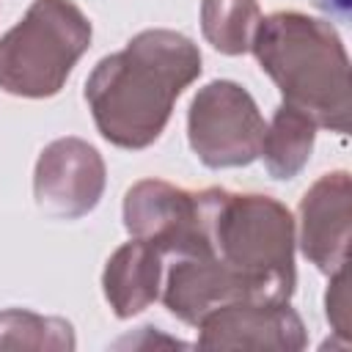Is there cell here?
I'll list each match as a JSON object with an SVG mask.
<instances>
[{
  "label": "cell",
  "instance_id": "1",
  "mask_svg": "<svg viewBox=\"0 0 352 352\" xmlns=\"http://www.w3.org/2000/svg\"><path fill=\"white\" fill-rule=\"evenodd\" d=\"M198 74V44L176 30L151 28L94 66L85 80V102L107 143L138 151L162 135L179 94Z\"/></svg>",
  "mask_w": 352,
  "mask_h": 352
},
{
  "label": "cell",
  "instance_id": "2",
  "mask_svg": "<svg viewBox=\"0 0 352 352\" xmlns=\"http://www.w3.org/2000/svg\"><path fill=\"white\" fill-rule=\"evenodd\" d=\"M250 52L283 94V104L302 110L316 126L349 132V58L330 22L275 11L261 16Z\"/></svg>",
  "mask_w": 352,
  "mask_h": 352
},
{
  "label": "cell",
  "instance_id": "3",
  "mask_svg": "<svg viewBox=\"0 0 352 352\" xmlns=\"http://www.w3.org/2000/svg\"><path fill=\"white\" fill-rule=\"evenodd\" d=\"M206 253L239 278L256 302H289L294 294V217L272 195L198 192Z\"/></svg>",
  "mask_w": 352,
  "mask_h": 352
},
{
  "label": "cell",
  "instance_id": "4",
  "mask_svg": "<svg viewBox=\"0 0 352 352\" xmlns=\"http://www.w3.org/2000/svg\"><path fill=\"white\" fill-rule=\"evenodd\" d=\"M91 22L72 0H33L0 38V88L11 96H55L91 47Z\"/></svg>",
  "mask_w": 352,
  "mask_h": 352
},
{
  "label": "cell",
  "instance_id": "5",
  "mask_svg": "<svg viewBox=\"0 0 352 352\" xmlns=\"http://www.w3.org/2000/svg\"><path fill=\"white\" fill-rule=\"evenodd\" d=\"M264 118L256 99L234 80H212L190 102L187 140L206 168L250 165L264 140Z\"/></svg>",
  "mask_w": 352,
  "mask_h": 352
},
{
  "label": "cell",
  "instance_id": "6",
  "mask_svg": "<svg viewBox=\"0 0 352 352\" xmlns=\"http://www.w3.org/2000/svg\"><path fill=\"white\" fill-rule=\"evenodd\" d=\"M124 228L162 256H204V217L198 192L162 179H143L124 195Z\"/></svg>",
  "mask_w": 352,
  "mask_h": 352
},
{
  "label": "cell",
  "instance_id": "7",
  "mask_svg": "<svg viewBox=\"0 0 352 352\" xmlns=\"http://www.w3.org/2000/svg\"><path fill=\"white\" fill-rule=\"evenodd\" d=\"M104 160L82 138H58L44 146L33 170L38 209L52 217L77 220L88 214L104 192Z\"/></svg>",
  "mask_w": 352,
  "mask_h": 352
},
{
  "label": "cell",
  "instance_id": "8",
  "mask_svg": "<svg viewBox=\"0 0 352 352\" xmlns=\"http://www.w3.org/2000/svg\"><path fill=\"white\" fill-rule=\"evenodd\" d=\"M204 349H275L300 352L308 344L305 324L289 302L236 300L209 311L198 324Z\"/></svg>",
  "mask_w": 352,
  "mask_h": 352
},
{
  "label": "cell",
  "instance_id": "9",
  "mask_svg": "<svg viewBox=\"0 0 352 352\" xmlns=\"http://www.w3.org/2000/svg\"><path fill=\"white\" fill-rule=\"evenodd\" d=\"M349 198L346 170L324 173L300 201V250L324 275L346 267L349 253Z\"/></svg>",
  "mask_w": 352,
  "mask_h": 352
},
{
  "label": "cell",
  "instance_id": "10",
  "mask_svg": "<svg viewBox=\"0 0 352 352\" xmlns=\"http://www.w3.org/2000/svg\"><path fill=\"white\" fill-rule=\"evenodd\" d=\"M250 300L236 275H231L212 256H173V264L162 283L165 308L184 324H198L209 311Z\"/></svg>",
  "mask_w": 352,
  "mask_h": 352
},
{
  "label": "cell",
  "instance_id": "11",
  "mask_svg": "<svg viewBox=\"0 0 352 352\" xmlns=\"http://www.w3.org/2000/svg\"><path fill=\"white\" fill-rule=\"evenodd\" d=\"M162 286V253L143 242L129 239L107 258L102 272V289L104 300L110 302L113 314L118 319L138 316L146 311L157 297Z\"/></svg>",
  "mask_w": 352,
  "mask_h": 352
},
{
  "label": "cell",
  "instance_id": "12",
  "mask_svg": "<svg viewBox=\"0 0 352 352\" xmlns=\"http://www.w3.org/2000/svg\"><path fill=\"white\" fill-rule=\"evenodd\" d=\"M314 138H316V124L302 110L292 104H280L270 126L264 129V140L258 151V157H264V168L270 170V176L294 179L305 168L314 151Z\"/></svg>",
  "mask_w": 352,
  "mask_h": 352
},
{
  "label": "cell",
  "instance_id": "13",
  "mask_svg": "<svg viewBox=\"0 0 352 352\" xmlns=\"http://www.w3.org/2000/svg\"><path fill=\"white\" fill-rule=\"evenodd\" d=\"M258 22V0H201V33L223 55L250 52Z\"/></svg>",
  "mask_w": 352,
  "mask_h": 352
},
{
  "label": "cell",
  "instance_id": "14",
  "mask_svg": "<svg viewBox=\"0 0 352 352\" xmlns=\"http://www.w3.org/2000/svg\"><path fill=\"white\" fill-rule=\"evenodd\" d=\"M0 349H74V330L66 319L8 308L0 311Z\"/></svg>",
  "mask_w": 352,
  "mask_h": 352
},
{
  "label": "cell",
  "instance_id": "15",
  "mask_svg": "<svg viewBox=\"0 0 352 352\" xmlns=\"http://www.w3.org/2000/svg\"><path fill=\"white\" fill-rule=\"evenodd\" d=\"M336 278V294L327 289V319L336 324L341 336H346V267L333 272Z\"/></svg>",
  "mask_w": 352,
  "mask_h": 352
}]
</instances>
